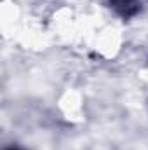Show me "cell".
I'll list each match as a JSON object with an SVG mask.
<instances>
[{
    "mask_svg": "<svg viewBox=\"0 0 148 150\" xmlns=\"http://www.w3.org/2000/svg\"><path fill=\"white\" fill-rule=\"evenodd\" d=\"M11 150H16V149H11Z\"/></svg>",
    "mask_w": 148,
    "mask_h": 150,
    "instance_id": "7a4b0ae2",
    "label": "cell"
},
{
    "mask_svg": "<svg viewBox=\"0 0 148 150\" xmlns=\"http://www.w3.org/2000/svg\"><path fill=\"white\" fill-rule=\"evenodd\" d=\"M111 5H113L118 12L129 16V14H132V12L138 9V0H111Z\"/></svg>",
    "mask_w": 148,
    "mask_h": 150,
    "instance_id": "6da1fadb",
    "label": "cell"
}]
</instances>
